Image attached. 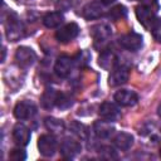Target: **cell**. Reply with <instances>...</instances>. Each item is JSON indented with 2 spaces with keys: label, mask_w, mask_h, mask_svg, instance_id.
<instances>
[{
  "label": "cell",
  "mask_w": 161,
  "mask_h": 161,
  "mask_svg": "<svg viewBox=\"0 0 161 161\" xmlns=\"http://www.w3.org/2000/svg\"><path fill=\"white\" fill-rule=\"evenodd\" d=\"M5 31H6V38L10 42H16L20 38L24 36L25 33V28L24 24L21 23V20L16 16V14L11 13L8 16V20L5 23Z\"/></svg>",
  "instance_id": "cell-1"
},
{
  "label": "cell",
  "mask_w": 161,
  "mask_h": 161,
  "mask_svg": "<svg viewBox=\"0 0 161 161\" xmlns=\"http://www.w3.org/2000/svg\"><path fill=\"white\" fill-rule=\"evenodd\" d=\"M91 35L93 38V43H94V47H102L104 45L111 35H112V29L108 24H104V23H101V24H97V25H93L92 29H91Z\"/></svg>",
  "instance_id": "cell-2"
},
{
  "label": "cell",
  "mask_w": 161,
  "mask_h": 161,
  "mask_svg": "<svg viewBox=\"0 0 161 161\" xmlns=\"http://www.w3.org/2000/svg\"><path fill=\"white\" fill-rule=\"evenodd\" d=\"M57 138L52 133L42 135L38 140V150L44 157H52L57 151Z\"/></svg>",
  "instance_id": "cell-3"
},
{
  "label": "cell",
  "mask_w": 161,
  "mask_h": 161,
  "mask_svg": "<svg viewBox=\"0 0 161 161\" xmlns=\"http://www.w3.org/2000/svg\"><path fill=\"white\" fill-rule=\"evenodd\" d=\"M35 59H36V55L34 50L29 47H19L15 52V60L20 68H24V69L30 68L34 64Z\"/></svg>",
  "instance_id": "cell-4"
},
{
  "label": "cell",
  "mask_w": 161,
  "mask_h": 161,
  "mask_svg": "<svg viewBox=\"0 0 161 161\" xmlns=\"http://www.w3.org/2000/svg\"><path fill=\"white\" fill-rule=\"evenodd\" d=\"M79 33V26L77 23H68L63 26H60L55 31V39L59 43H69L72 42Z\"/></svg>",
  "instance_id": "cell-5"
},
{
  "label": "cell",
  "mask_w": 161,
  "mask_h": 161,
  "mask_svg": "<svg viewBox=\"0 0 161 161\" xmlns=\"http://www.w3.org/2000/svg\"><path fill=\"white\" fill-rule=\"evenodd\" d=\"M128 77H130V70L126 65H122V64H117L109 73V77H108V84L111 87H118V86H122L125 84L127 80H128Z\"/></svg>",
  "instance_id": "cell-6"
},
{
  "label": "cell",
  "mask_w": 161,
  "mask_h": 161,
  "mask_svg": "<svg viewBox=\"0 0 161 161\" xmlns=\"http://www.w3.org/2000/svg\"><path fill=\"white\" fill-rule=\"evenodd\" d=\"M118 44L126 50L136 52L142 47V36L137 33L131 31V33H127V34L122 35L118 39Z\"/></svg>",
  "instance_id": "cell-7"
},
{
  "label": "cell",
  "mask_w": 161,
  "mask_h": 161,
  "mask_svg": "<svg viewBox=\"0 0 161 161\" xmlns=\"http://www.w3.org/2000/svg\"><path fill=\"white\" fill-rule=\"evenodd\" d=\"M35 113H36V106L31 101H21L19 103H16V106L14 108V116H15V118H18L20 121L29 119Z\"/></svg>",
  "instance_id": "cell-8"
},
{
  "label": "cell",
  "mask_w": 161,
  "mask_h": 161,
  "mask_svg": "<svg viewBox=\"0 0 161 161\" xmlns=\"http://www.w3.org/2000/svg\"><path fill=\"white\" fill-rule=\"evenodd\" d=\"M82 150V146L78 141L70 137H65L60 143V155L64 158H73L75 157Z\"/></svg>",
  "instance_id": "cell-9"
},
{
  "label": "cell",
  "mask_w": 161,
  "mask_h": 161,
  "mask_svg": "<svg viewBox=\"0 0 161 161\" xmlns=\"http://www.w3.org/2000/svg\"><path fill=\"white\" fill-rule=\"evenodd\" d=\"M104 6L101 1H91L86 4L82 9V16L87 20L98 19L104 15Z\"/></svg>",
  "instance_id": "cell-10"
},
{
  "label": "cell",
  "mask_w": 161,
  "mask_h": 161,
  "mask_svg": "<svg viewBox=\"0 0 161 161\" xmlns=\"http://www.w3.org/2000/svg\"><path fill=\"white\" fill-rule=\"evenodd\" d=\"M98 113H99L101 118L109 121V122H116L121 117V111H119L118 106L112 102H103L99 106Z\"/></svg>",
  "instance_id": "cell-11"
},
{
  "label": "cell",
  "mask_w": 161,
  "mask_h": 161,
  "mask_svg": "<svg viewBox=\"0 0 161 161\" xmlns=\"http://www.w3.org/2000/svg\"><path fill=\"white\" fill-rule=\"evenodd\" d=\"M11 136H13V141H14L18 146L24 147V146H26V145L29 143L30 137H31V133H30V130H29L25 125H23V123H16V125L14 126V128H13Z\"/></svg>",
  "instance_id": "cell-12"
},
{
  "label": "cell",
  "mask_w": 161,
  "mask_h": 161,
  "mask_svg": "<svg viewBox=\"0 0 161 161\" xmlns=\"http://www.w3.org/2000/svg\"><path fill=\"white\" fill-rule=\"evenodd\" d=\"M114 101L121 107H132L137 103L138 96L130 89H119L114 93Z\"/></svg>",
  "instance_id": "cell-13"
},
{
  "label": "cell",
  "mask_w": 161,
  "mask_h": 161,
  "mask_svg": "<svg viewBox=\"0 0 161 161\" xmlns=\"http://www.w3.org/2000/svg\"><path fill=\"white\" fill-rule=\"evenodd\" d=\"M135 14H136V18H137V20L140 21V24L143 25L145 28H150L151 24L153 23V20L156 19L155 10L151 9V8H147V6H145V5H138V6H136Z\"/></svg>",
  "instance_id": "cell-14"
},
{
  "label": "cell",
  "mask_w": 161,
  "mask_h": 161,
  "mask_svg": "<svg viewBox=\"0 0 161 161\" xmlns=\"http://www.w3.org/2000/svg\"><path fill=\"white\" fill-rule=\"evenodd\" d=\"M73 63H74V60L70 57H68V55H60L57 59L55 64H54V72H55V74L58 77H60V78L68 77L70 74L72 69H73Z\"/></svg>",
  "instance_id": "cell-15"
},
{
  "label": "cell",
  "mask_w": 161,
  "mask_h": 161,
  "mask_svg": "<svg viewBox=\"0 0 161 161\" xmlns=\"http://www.w3.org/2000/svg\"><path fill=\"white\" fill-rule=\"evenodd\" d=\"M93 131L96 136L99 138H109L114 132V127L111 125L109 121H106L102 118L93 123Z\"/></svg>",
  "instance_id": "cell-16"
},
{
  "label": "cell",
  "mask_w": 161,
  "mask_h": 161,
  "mask_svg": "<svg viewBox=\"0 0 161 161\" xmlns=\"http://www.w3.org/2000/svg\"><path fill=\"white\" fill-rule=\"evenodd\" d=\"M114 146L121 151H127L133 145V136L127 132H118L113 138Z\"/></svg>",
  "instance_id": "cell-17"
},
{
  "label": "cell",
  "mask_w": 161,
  "mask_h": 161,
  "mask_svg": "<svg viewBox=\"0 0 161 161\" xmlns=\"http://www.w3.org/2000/svg\"><path fill=\"white\" fill-rule=\"evenodd\" d=\"M59 93L53 89V88H47L40 98V104L45 109H52L54 106H57V99H58Z\"/></svg>",
  "instance_id": "cell-18"
},
{
  "label": "cell",
  "mask_w": 161,
  "mask_h": 161,
  "mask_svg": "<svg viewBox=\"0 0 161 161\" xmlns=\"http://www.w3.org/2000/svg\"><path fill=\"white\" fill-rule=\"evenodd\" d=\"M99 65L103 68V69H107V70H112L118 63H117V58L114 55V53L112 50H103L99 55V60H98Z\"/></svg>",
  "instance_id": "cell-19"
},
{
  "label": "cell",
  "mask_w": 161,
  "mask_h": 161,
  "mask_svg": "<svg viewBox=\"0 0 161 161\" xmlns=\"http://www.w3.org/2000/svg\"><path fill=\"white\" fill-rule=\"evenodd\" d=\"M64 21V15L60 13V11H52V13H48L47 15H44L43 18V24L49 28V29H53V28H58L63 24Z\"/></svg>",
  "instance_id": "cell-20"
},
{
  "label": "cell",
  "mask_w": 161,
  "mask_h": 161,
  "mask_svg": "<svg viewBox=\"0 0 161 161\" xmlns=\"http://www.w3.org/2000/svg\"><path fill=\"white\" fill-rule=\"evenodd\" d=\"M44 125L53 133H62L65 128L64 122L59 118H55V117H47L44 119Z\"/></svg>",
  "instance_id": "cell-21"
},
{
  "label": "cell",
  "mask_w": 161,
  "mask_h": 161,
  "mask_svg": "<svg viewBox=\"0 0 161 161\" xmlns=\"http://www.w3.org/2000/svg\"><path fill=\"white\" fill-rule=\"evenodd\" d=\"M69 130L72 131L73 135H75L80 140H87L88 138L89 131H88L87 126H84L83 123H80L78 121H72L70 125H69Z\"/></svg>",
  "instance_id": "cell-22"
},
{
  "label": "cell",
  "mask_w": 161,
  "mask_h": 161,
  "mask_svg": "<svg viewBox=\"0 0 161 161\" xmlns=\"http://www.w3.org/2000/svg\"><path fill=\"white\" fill-rule=\"evenodd\" d=\"M127 15V10L123 5H116L113 6L108 13H107V16L112 20H119V19H123L126 18Z\"/></svg>",
  "instance_id": "cell-23"
},
{
  "label": "cell",
  "mask_w": 161,
  "mask_h": 161,
  "mask_svg": "<svg viewBox=\"0 0 161 161\" xmlns=\"http://www.w3.org/2000/svg\"><path fill=\"white\" fill-rule=\"evenodd\" d=\"M73 104V98L65 93H59L58 96V99H57V106L60 108V109H65V108H69L70 106Z\"/></svg>",
  "instance_id": "cell-24"
},
{
  "label": "cell",
  "mask_w": 161,
  "mask_h": 161,
  "mask_svg": "<svg viewBox=\"0 0 161 161\" xmlns=\"http://www.w3.org/2000/svg\"><path fill=\"white\" fill-rule=\"evenodd\" d=\"M150 30L152 33V36L153 39L157 42V43H161V19L160 18H156L153 20V23L151 24L150 26Z\"/></svg>",
  "instance_id": "cell-25"
},
{
  "label": "cell",
  "mask_w": 161,
  "mask_h": 161,
  "mask_svg": "<svg viewBox=\"0 0 161 161\" xmlns=\"http://www.w3.org/2000/svg\"><path fill=\"white\" fill-rule=\"evenodd\" d=\"M9 158L13 160V161H23L26 158V152L20 148V146L18 148H13L11 152L9 153Z\"/></svg>",
  "instance_id": "cell-26"
},
{
  "label": "cell",
  "mask_w": 161,
  "mask_h": 161,
  "mask_svg": "<svg viewBox=\"0 0 161 161\" xmlns=\"http://www.w3.org/2000/svg\"><path fill=\"white\" fill-rule=\"evenodd\" d=\"M99 155L103 157V158H117V153L114 151L113 147L111 146H102L99 148Z\"/></svg>",
  "instance_id": "cell-27"
},
{
  "label": "cell",
  "mask_w": 161,
  "mask_h": 161,
  "mask_svg": "<svg viewBox=\"0 0 161 161\" xmlns=\"http://www.w3.org/2000/svg\"><path fill=\"white\" fill-rule=\"evenodd\" d=\"M72 5H73V0H59L57 3V9L62 10V11H65V10L70 9Z\"/></svg>",
  "instance_id": "cell-28"
},
{
  "label": "cell",
  "mask_w": 161,
  "mask_h": 161,
  "mask_svg": "<svg viewBox=\"0 0 161 161\" xmlns=\"http://www.w3.org/2000/svg\"><path fill=\"white\" fill-rule=\"evenodd\" d=\"M141 5H145L147 8H151L156 11V9H158V0H140Z\"/></svg>",
  "instance_id": "cell-29"
},
{
  "label": "cell",
  "mask_w": 161,
  "mask_h": 161,
  "mask_svg": "<svg viewBox=\"0 0 161 161\" xmlns=\"http://www.w3.org/2000/svg\"><path fill=\"white\" fill-rule=\"evenodd\" d=\"M98 1H101L103 5H109V4H112V3H114L116 0H98Z\"/></svg>",
  "instance_id": "cell-30"
},
{
  "label": "cell",
  "mask_w": 161,
  "mask_h": 161,
  "mask_svg": "<svg viewBox=\"0 0 161 161\" xmlns=\"http://www.w3.org/2000/svg\"><path fill=\"white\" fill-rule=\"evenodd\" d=\"M157 114L161 118V103H158V106H157Z\"/></svg>",
  "instance_id": "cell-31"
},
{
  "label": "cell",
  "mask_w": 161,
  "mask_h": 161,
  "mask_svg": "<svg viewBox=\"0 0 161 161\" xmlns=\"http://www.w3.org/2000/svg\"><path fill=\"white\" fill-rule=\"evenodd\" d=\"M4 58H5V48L3 47V57H1V62H4Z\"/></svg>",
  "instance_id": "cell-32"
},
{
  "label": "cell",
  "mask_w": 161,
  "mask_h": 161,
  "mask_svg": "<svg viewBox=\"0 0 161 161\" xmlns=\"http://www.w3.org/2000/svg\"><path fill=\"white\" fill-rule=\"evenodd\" d=\"M160 156H161V148H160Z\"/></svg>",
  "instance_id": "cell-33"
}]
</instances>
